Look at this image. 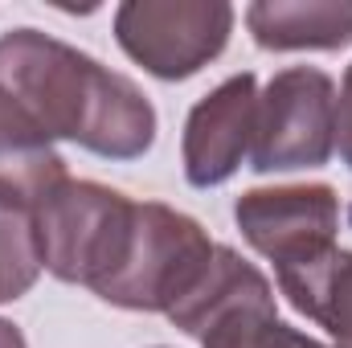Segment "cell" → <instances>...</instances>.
<instances>
[{
  "instance_id": "6da1fadb",
  "label": "cell",
  "mask_w": 352,
  "mask_h": 348,
  "mask_svg": "<svg viewBox=\"0 0 352 348\" xmlns=\"http://www.w3.org/2000/svg\"><path fill=\"white\" fill-rule=\"evenodd\" d=\"M0 90L50 135L107 160H135L156 144V107L131 78L41 33L0 37Z\"/></svg>"
},
{
  "instance_id": "7a4b0ae2",
  "label": "cell",
  "mask_w": 352,
  "mask_h": 348,
  "mask_svg": "<svg viewBox=\"0 0 352 348\" xmlns=\"http://www.w3.org/2000/svg\"><path fill=\"white\" fill-rule=\"evenodd\" d=\"M33 226L41 266L54 279L82 283L98 295L127 254L135 201L119 188L70 176L33 209Z\"/></svg>"
},
{
  "instance_id": "3957f363",
  "label": "cell",
  "mask_w": 352,
  "mask_h": 348,
  "mask_svg": "<svg viewBox=\"0 0 352 348\" xmlns=\"http://www.w3.org/2000/svg\"><path fill=\"white\" fill-rule=\"evenodd\" d=\"M168 320L201 348H332L283 324L266 274L230 246H217L205 279Z\"/></svg>"
},
{
  "instance_id": "277c9868",
  "label": "cell",
  "mask_w": 352,
  "mask_h": 348,
  "mask_svg": "<svg viewBox=\"0 0 352 348\" xmlns=\"http://www.w3.org/2000/svg\"><path fill=\"white\" fill-rule=\"evenodd\" d=\"M336 152V83L316 66L278 70L258 90L250 168L291 173L320 168Z\"/></svg>"
},
{
  "instance_id": "5b68a950",
  "label": "cell",
  "mask_w": 352,
  "mask_h": 348,
  "mask_svg": "<svg viewBox=\"0 0 352 348\" xmlns=\"http://www.w3.org/2000/svg\"><path fill=\"white\" fill-rule=\"evenodd\" d=\"M234 29V8L221 0H127L115 12V37L148 74L180 83L209 66Z\"/></svg>"
},
{
  "instance_id": "8992f818",
  "label": "cell",
  "mask_w": 352,
  "mask_h": 348,
  "mask_svg": "<svg viewBox=\"0 0 352 348\" xmlns=\"http://www.w3.org/2000/svg\"><path fill=\"white\" fill-rule=\"evenodd\" d=\"M242 238L274 262V279L311 270L336 250L340 197L332 184H283L250 188L234 205Z\"/></svg>"
},
{
  "instance_id": "52a82bcc",
  "label": "cell",
  "mask_w": 352,
  "mask_h": 348,
  "mask_svg": "<svg viewBox=\"0 0 352 348\" xmlns=\"http://www.w3.org/2000/svg\"><path fill=\"white\" fill-rule=\"evenodd\" d=\"M258 123V78L234 74L209 90L184 119V176L192 188L226 184L250 160Z\"/></svg>"
},
{
  "instance_id": "ba28073f",
  "label": "cell",
  "mask_w": 352,
  "mask_h": 348,
  "mask_svg": "<svg viewBox=\"0 0 352 348\" xmlns=\"http://www.w3.org/2000/svg\"><path fill=\"white\" fill-rule=\"evenodd\" d=\"M62 180H70L54 140L0 90V205L37 209Z\"/></svg>"
},
{
  "instance_id": "9c48e42d",
  "label": "cell",
  "mask_w": 352,
  "mask_h": 348,
  "mask_svg": "<svg viewBox=\"0 0 352 348\" xmlns=\"http://www.w3.org/2000/svg\"><path fill=\"white\" fill-rule=\"evenodd\" d=\"M246 25L263 50H344L352 41V0H258Z\"/></svg>"
},
{
  "instance_id": "30bf717a",
  "label": "cell",
  "mask_w": 352,
  "mask_h": 348,
  "mask_svg": "<svg viewBox=\"0 0 352 348\" xmlns=\"http://www.w3.org/2000/svg\"><path fill=\"white\" fill-rule=\"evenodd\" d=\"M278 291L291 299L295 312L316 320L336 348H352V250H332L311 270L278 279Z\"/></svg>"
},
{
  "instance_id": "8fae6325",
  "label": "cell",
  "mask_w": 352,
  "mask_h": 348,
  "mask_svg": "<svg viewBox=\"0 0 352 348\" xmlns=\"http://www.w3.org/2000/svg\"><path fill=\"white\" fill-rule=\"evenodd\" d=\"M41 246L29 209L0 205V303L21 299L41 274Z\"/></svg>"
},
{
  "instance_id": "7c38bea8",
  "label": "cell",
  "mask_w": 352,
  "mask_h": 348,
  "mask_svg": "<svg viewBox=\"0 0 352 348\" xmlns=\"http://www.w3.org/2000/svg\"><path fill=\"white\" fill-rule=\"evenodd\" d=\"M336 148H340V160L352 168V66L336 98Z\"/></svg>"
},
{
  "instance_id": "4fadbf2b",
  "label": "cell",
  "mask_w": 352,
  "mask_h": 348,
  "mask_svg": "<svg viewBox=\"0 0 352 348\" xmlns=\"http://www.w3.org/2000/svg\"><path fill=\"white\" fill-rule=\"evenodd\" d=\"M0 348H29L25 336H21V328L8 324V320H0Z\"/></svg>"
}]
</instances>
